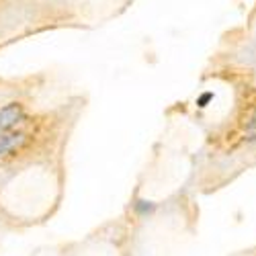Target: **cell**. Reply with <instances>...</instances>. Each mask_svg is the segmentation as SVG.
I'll return each mask as SVG.
<instances>
[{
	"mask_svg": "<svg viewBox=\"0 0 256 256\" xmlns=\"http://www.w3.org/2000/svg\"><path fill=\"white\" fill-rule=\"evenodd\" d=\"M20 142H23V136L20 134H0V154L10 152L12 148H16Z\"/></svg>",
	"mask_w": 256,
	"mask_h": 256,
	"instance_id": "7a4b0ae2",
	"label": "cell"
},
{
	"mask_svg": "<svg viewBox=\"0 0 256 256\" xmlns=\"http://www.w3.org/2000/svg\"><path fill=\"white\" fill-rule=\"evenodd\" d=\"M246 127H248V132H254V130H256V111L252 113V117H250V121L246 123Z\"/></svg>",
	"mask_w": 256,
	"mask_h": 256,
	"instance_id": "5b68a950",
	"label": "cell"
},
{
	"mask_svg": "<svg viewBox=\"0 0 256 256\" xmlns=\"http://www.w3.org/2000/svg\"><path fill=\"white\" fill-rule=\"evenodd\" d=\"M134 209H136L138 216H148V213L154 211V203L152 201H146V199H136Z\"/></svg>",
	"mask_w": 256,
	"mask_h": 256,
	"instance_id": "3957f363",
	"label": "cell"
},
{
	"mask_svg": "<svg viewBox=\"0 0 256 256\" xmlns=\"http://www.w3.org/2000/svg\"><path fill=\"white\" fill-rule=\"evenodd\" d=\"M213 98V92H203L199 98H197V106H201V109H203V106H207V102Z\"/></svg>",
	"mask_w": 256,
	"mask_h": 256,
	"instance_id": "277c9868",
	"label": "cell"
},
{
	"mask_svg": "<svg viewBox=\"0 0 256 256\" xmlns=\"http://www.w3.org/2000/svg\"><path fill=\"white\" fill-rule=\"evenodd\" d=\"M25 119V109L20 102H10L0 109V134L8 132L10 127H14L18 121Z\"/></svg>",
	"mask_w": 256,
	"mask_h": 256,
	"instance_id": "6da1fadb",
	"label": "cell"
}]
</instances>
